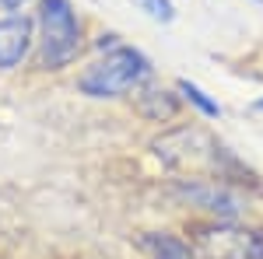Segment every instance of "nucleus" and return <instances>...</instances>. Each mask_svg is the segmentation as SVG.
<instances>
[{"label":"nucleus","instance_id":"1","mask_svg":"<svg viewBox=\"0 0 263 259\" xmlns=\"http://www.w3.org/2000/svg\"><path fill=\"white\" fill-rule=\"evenodd\" d=\"M155 154L190 179H228V168H235L232 154L224 151L218 140L211 137L203 126H179V130H168L165 137H158L155 144Z\"/></svg>","mask_w":263,"mask_h":259},{"label":"nucleus","instance_id":"2","mask_svg":"<svg viewBox=\"0 0 263 259\" xmlns=\"http://www.w3.org/2000/svg\"><path fill=\"white\" fill-rule=\"evenodd\" d=\"M147 77H151V60L141 49L116 46L112 53L95 60L78 77V91L88 95V98H120L126 91H137Z\"/></svg>","mask_w":263,"mask_h":259},{"label":"nucleus","instance_id":"3","mask_svg":"<svg viewBox=\"0 0 263 259\" xmlns=\"http://www.w3.org/2000/svg\"><path fill=\"white\" fill-rule=\"evenodd\" d=\"M81 53V21L70 0H39V67L63 70Z\"/></svg>","mask_w":263,"mask_h":259},{"label":"nucleus","instance_id":"4","mask_svg":"<svg viewBox=\"0 0 263 259\" xmlns=\"http://www.w3.org/2000/svg\"><path fill=\"white\" fill-rule=\"evenodd\" d=\"M193 259H263V231L242 224H200L193 231Z\"/></svg>","mask_w":263,"mask_h":259},{"label":"nucleus","instance_id":"5","mask_svg":"<svg viewBox=\"0 0 263 259\" xmlns=\"http://www.w3.org/2000/svg\"><path fill=\"white\" fill-rule=\"evenodd\" d=\"M176 193H179L186 203L203 207V210H211V214H224V217H232V214L242 210L239 196H235L221 179H190V182H179Z\"/></svg>","mask_w":263,"mask_h":259},{"label":"nucleus","instance_id":"6","mask_svg":"<svg viewBox=\"0 0 263 259\" xmlns=\"http://www.w3.org/2000/svg\"><path fill=\"white\" fill-rule=\"evenodd\" d=\"M32 46V18L25 14H11L0 18V70H11L28 56Z\"/></svg>","mask_w":263,"mask_h":259},{"label":"nucleus","instance_id":"7","mask_svg":"<svg viewBox=\"0 0 263 259\" xmlns=\"http://www.w3.org/2000/svg\"><path fill=\"white\" fill-rule=\"evenodd\" d=\"M137 109H141L147 119L162 123V119H172V116H176L179 102L172 98L168 91H162V88H147V91H141V95H137Z\"/></svg>","mask_w":263,"mask_h":259},{"label":"nucleus","instance_id":"8","mask_svg":"<svg viewBox=\"0 0 263 259\" xmlns=\"http://www.w3.org/2000/svg\"><path fill=\"white\" fill-rule=\"evenodd\" d=\"M179 91H182V98L193 102L203 116H211V119H214V116H221V105H218L214 98H207V91H203V88H197L193 81H179Z\"/></svg>","mask_w":263,"mask_h":259},{"label":"nucleus","instance_id":"9","mask_svg":"<svg viewBox=\"0 0 263 259\" xmlns=\"http://www.w3.org/2000/svg\"><path fill=\"white\" fill-rule=\"evenodd\" d=\"M134 4L141 7L147 18H155V21H172V14H176L168 0H134Z\"/></svg>","mask_w":263,"mask_h":259},{"label":"nucleus","instance_id":"10","mask_svg":"<svg viewBox=\"0 0 263 259\" xmlns=\"http://www.w3.org/2000/svg\"><path fill=\"white\" fill-rule=\"evenodd\" d=\"M21 4H28V0H0V7H4V11H18Z\"/></svg>","mask_w":263,"mask_h":259},{"label":"nucleus","instance_id":"11","mask_svg":"<svg viewBox=\"0 0 263 259\" xmlns=\"http://www.w3.org/2000/svg\"><path fill=\"white\" fill-rule=\"evenodd\" d=\"M256 105H260V109H263V98H260V102H256Z\"/></svg>","mask_w":263,"mask_h":259},{"label":"nucleus","instance_id":"12","mask_svg":"<svg viewBox=\"0 0 263 259\" xmlns=\"http://www.w3.org/2000/svg\"><path fill=\"white\" fill-rule=\"evenodd\" d=\"M256 4H263V0H256Z\"/></svg>","mask_w":263,"mask_h":259}]
</instances>
